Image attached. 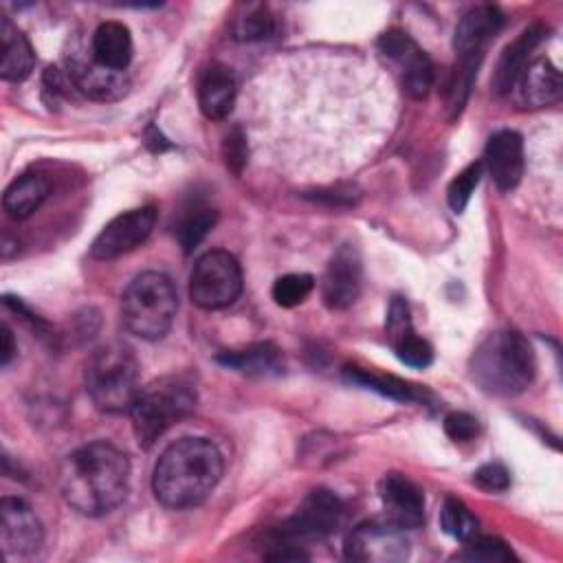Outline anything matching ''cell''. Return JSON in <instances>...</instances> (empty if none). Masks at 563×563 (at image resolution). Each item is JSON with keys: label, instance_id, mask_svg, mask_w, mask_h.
<instances>
[{"label": "cell", "instance_id": "obj_1", "mask_svg": "<svg viewBox=\"0 0 563 563\" xmlns=\"http://www.w3.org/2000/svg\"><path fill=\"white\" fill-rule=\"evenodd\" d=\"M130 462L110 442H90L68 453L59 466V490L70 508L99 517L114 510L128 495Z\"/></svg>", "mask_w": 563, "mask_h": 563}, {"label": "cell", "instance_id": "obj_2", "mask_svg": "<svg viewBox=\"0 0 563 563\" xmlns=\"http://www.w3.org/2000/svg\"><path fill=\"white\" fill-rule=\"evenodd\" d=\"M222 475V455L207 438H180L158 457L152 475L156 499L174 510L205 501Z\"/></svg>", "mask_w": 563, "mask_h": 563}, {"label": "cell", "instance_id": "obj_3", "mask_svg": "<svg viewBox=\"0 0 563 563\" xmlns=\"http://www.w3.org/2000/svg\"><path fill=\"white\" fill-rule=\"evenodd\" d=\"M473 383L490 396H517L526 391L537 372V358L528 339L510 328L490 332L471 356Z\"/></svg>", "mask_w": 563, "mask_h": 563}, {"label": "cell", "instance_id": "obj_4", "mask_svg": "<svg viewBox=\"0 0 563 563\" xmlns=\"http://www.w3.org/2000/svg\"><path fill=\"white\" fill-rule=\"evenodd\" d=\"M176 310V288L158 271L136 275L121 297V321L130 334L143 341L163 339L174 323Z\"/></svg>", "mask_w": 563, "mask_h": 563}, {"label": "cell", "instance_id": "obj_5", "mask_svg": "<svg viewBox=\"0 0 563 563\" xmlns=\"http://www.w3.org/2000/svg\"><path fill=\"white\" fill-rule=\"evenodd\" d=\"M86 389L106 413L130 411L139 394V361L123 343H106L86 365Z\"/></svg>", "mask_w": 563, "mask_h": 563}, {"label": "cell", "instance_id": "obj_6", "mask_svg": "<svg viewBox=\"0 0 563 563\" xmlns=\"http://www.w3.org/2000/svg\"><path fill=\"white\" fill-rule=\"evenodd\" d=\"M196 407L194 387L176 376L141 387L130 409L132 429L143 449H150L167 429Z\"/></svg>", "mask_w": 563, "mask_h": 563}, {"label": "cell", "instance_id": "obj_7", "mask_svg": "<svg viewBox=\"0 0 563 563\" xmlns=\"http://www.w3.org/2000/svg\"><path fill=\"white\" fill-rule=\"evenodd\" d=\"M242 292V268L229 251H209L194 264L189 297L205 310L231 306Z\"/></svg>", "mask_w": 563, "mask_h": 563}, {"label": "cell", "instance_id": "obj_8", "mask_svg": "<svg viewBox=\"0 0 563 563\" xmlns=\"http://www.w3.org/2000/svg\"><path fill=\"white\" fill-rule=\"evenodd\" d=\"M341 499L325 488H317L299 504L297 512L279 526L273 543L297 545L303 541H319L330 537L341 526Z\"/></svg>", "mask_w": 563, "mask_h": 563}, {"label": "cell", "instance_id": "obj_9", "mask_svg": "<svg viewBox=\"0 0 563 563\" xmlns=\"http://www.w3.org/2000/svg\"><path fill=\"white\" fill-rule=\"evenodd\" d=\"M409 554L405 530L391 521L358 523L345 539V556L361 563H396Z\"/></svg>", "mask_w": 563, "mask_h": 563}, {"label": "cell", "instance_id": "obj_10", "mask_svg": "<svg viewBox=\"0 0 563 563\" xmlns=\"http://www.w3.org/2000/svg\"><path fill=\"white\" fill-rule=\"evenodd\" d=\"M378 51L400 66L402 90L411 99H424L433 86V64L424 51L400 29H391L378 37Z\"/></svg>", "mask_w": 563, "mask_h": 563}, {"label": "cell", "instance_id": "obj_11", "mask_svg": "<svg viewBox=\"0 0 563 563\" xmlns=\"http://www.w3.org/2000/svg\"><path fill=\"white\" fill-rule=\"evenodd\" d=\"M156 224V209L141 207L112 218L95 238L90 255L97 260L121 257L141 246Z\"/></svg>", "mask_w": 563, "mask_h": 563}, {"label": "cell", "instance_id": "obj_12", "mask_svg": "<svg viewBox=\"0 0 563 563\" xmlns=\"http://www.w3.org/2000/svg\"><path fill=\"white\" fill-rule=\"evenodd\" d=\"M363 288V264L358 249L343 244L325 266L321 279V297L330 310L350 308Z\"/></svg>", "mask_w": 563, "mask_h": 563}, {"label": "cell", "instance_id": "obj_13", "mask_svg": "<svg viewBox=\"0 0 563 563\" xmlns=\"http://www.w3.org/2000/svg\"><path fill=\"white\" fill-rule=\"evenodd\" d=\"M0 541L7 554H31L44 541L42 523L35 510L20 497L0 501Z\"/></svg>", "mask_w": 563, "mask_h": 563}, {"label": "cell", "instance_id": "obj_14", "mask_svg": "<svg viewBox=\"0 0 563 563\" xmlns=\"http://www.w3.org/2000/svg\"><path fill=\"white\" fill-rule=\"evenodd\" d=\"M66 75L81 95L95 101H117L128 92L125 73L103 66L92 53L73 55L68 59Z\"/></svg>", "mask_w": 563, "mask_h": 563}, {"label": "cell", "instance_id": "obj_15", "mask_svg": "<svg viewBox=\"0 0 563 563\" xmlns=\"http://www.w3.org/2000/svg\"><path fill=\"white\" fill-rule=\"evenodd\" d=\"M482 165L501 191H510L523 176V139L515 130L495 132L484 150Z\"/></svg>", "mask_w": 563, "mask_h": 563}, {"label": "cell", "instance_id": "obj_16", "mask_svg": "<svg viewBox=\"0 0 563 563\" xmlns=\"http://www.w3.org/2000/svg\"><path fill=\"white\" fill-rule=\"evenodd\" d=\"M380 499L387 512V521L402 530L418 528L424 521V497L422 490L405 475L389 473L380 484Z\"/></svg>", "mask_w": 563, "mask_h": 563}, {"label": "cell", "instance_id": "obj_17", "mask_svg": "<svg viewBox=\"0 0 563 563\" xmlns=\"http://www.w3.org/2000/svg\"><path fill=\"white\" fill-rule=\"evenodd\" d=\"M504 15L493 4H477L468 9L455 26L453 46L460 57H482L484 46L499 33Z\"/></svg>", "mask_w": 563, "mask_h": 563}, {"label": "cell", "instance_id": "obj_18", "mask_svg": "<svg viewBox=\"0 0 563 563\" xmlns=\"http://www.w3.org/2000/svg\"><path fill=\"white\" fill-rule=\"evenodd\" d=\"M512 88L517 90V99L521 106L543 108L559 101L563 81L559 68L550 59L537 57L526 64Z\"/></svg>", "mask_w": 563, "mask_h": 563}, {"label": "cell", "instance_id": "obj_19", "mask_svg": "<svg viewBox=\"0 0 563 563\" xmlns=\"http://www.w3.org/2000/svg\"><path fill=\"white\" fill-rule=\"evenodd\" d=\"M238 97L235 75L224 64H211L205 68L198 81V106L211 121H222L231 114Z\"/></svg>", "mask_w": 563, "mask_h": 563}, {"label": "cell", "instance_id": "obj_20", "mask_svg": "<svg viewBox=\"0 0 563 563\" xmlns=\"http://www.w3.org/2000/svg\"><path fill=\"white\" fill-rule=\"evenodd\" d=\"M543 35H545V29L541 24H534L523 33H519V37L504 48L493 77V88L497 95H506L512 90L519 73L526 68L532 51L539 46Z\"/></svg>", "mask_w": 563, "mask_h": 563}, {"label": "cell", "instance_id": "obj_21", "mask_svg": "<svg viewBox=\"0 0 563 563\" xmlns=\"http://www.w3.org/2000/svg\"><path fill=\"white\" fill-rule=\"evenodd\" d=\"M0 77L4 81H22L31 75L35 64V53L26 35L7 18H0Z\"/></svg>", "mask_w": 563, "mask_h": 563}, {"label": "cell", "instance_id": "obj_22", "mask_svg": "<svg viewBox=\"0 0 563 563\" xmlns=\"http://www.w3.org/2000/svg\"><path fill=\"white\" fill-rule=\"evenodd\" d=\"M90 53L112 70L128 68L132 59V35L121 22H101L90 40Z\"/></svg>", "mask_w": 563, "mask_h": 563}, {"label": "cell", "instance_id": "obj_23", "mask_svg": "<svg viewBox=\"0 0 563 563\" xmlns=\"http://www.w3.org/2000/svg\"><path fill=\"white\" fill-rule=\"evenodd\" d=\"M46 196H48V183L37 174H24L7 187L2 196V207L9 213V218L24 220L42 207Z\"/></svg>", "mask_w": 563, "mask_h": 563}, {"label": "cell", "instance_id": "obj_24", "mask_svg": "<svg viewBox=\"0 0 563 563\" xmlns=\"http://www.w3.org/2000/svg\"><path fill=\"white\" fill-rule=\"evenodd\" d=\"M218 361L246 374H271L282 369V354L273 343H255L246 350L224 352L218 356Z\"/></svg>", "mask_w": 563, "mask_h": 563}, {"label": "cell", "instance_id": "obj_25", "mask_svg": "<svg viewBox=\"0 0 563 563\" xmlns=\"http://www.w3.org/2000/svg\"><path fill=\"white\" fill-rule=\"evenodd\" d=\"M345 376L350 383H358L367 389H374L387 398H394V400H405V402H424V398L429 396L424 389H420L418 385H411V383H405L396 376H383V374H372V372H365L361 367H347L345 369Z\"/></svg>", "mask_w": 563, "mask_h": 563}, {"label": "cell", "instance_id": "obj_26", "mask_svg": "<svg viewBox=\"0 0 563 563\" xmlns=\"http://www.w3.org/2000/svg\"><path fill=\"white\" fill-rule=\"evenodd\" d=\"M440 526L442 530L453 537L455 541L468 543L477 537L479 532V523L473 517V512L466 508L464 501L455 499V497H446L440 510Z\"/></svg>", "mask_w": 563, "mask_h": 563}, {"label": "cell", "instance_id": "obj_27", "mask_svg": "<svg viewBox=\"0 0 563 563\" xmlns=\"http://www.w3.org/2000/svg\"><path fill=\"white\" fill-rule=\"evenodd\" d=\"M216 220H218V213L211 207L196 205L194 209H189L180 218V224L176 227V238H178L183 251L191 253L205 240V235L211 231Z\"/></svg>", "mask_w": 563, "mask_h": 563}, {"label": "cell", "instance_id": "obj_28", "mask_svg": "<svg viewBox=\"0 0 563 563\" xmlns=\"http://www.w3.org/2000/svg\"><path fill=\"white\" fill-rule=\"evenodd\" d=\"M314 282L306 273H288L273 284V299L282 308H295L312 292Z\"/></svg>", "mask_w": 563, "mask_h": 563}, {"label": "cell", "instance_id": "obj_29", "mask_svg": "<svg viewBox=\"0 0 563 563\" xmlns=\"http://www.w3.org/2000/svg\"><path fill=\"white\" fill-rule=\"evenodd\" d=\"M233 33L242 42H262L275 33V18L266 7H253L246 15L238 18Z\"/></svg>", "mask_w": 563, "mask_h": 563}, {"label": "cell", "instance_id": "obj_30", "mask_svg": "<svg viewBox=\"0 0 563 563\" xmlns=\"http://www.w3.org/2000/svg\"><path fill=\"white\" fill-rule=\"evenodd\" d=\"M482 174H484V165H482V161H475V163L466 165V167L451 180V185H449V189H446V200H449V207H451L455 213H462V211L466 209V205H468V200H471V196H473V191H475V187H477Z\"/></svg>", "mask_w": 563, "mask_h": 563}, {"label": "cell", "instance_id": "obj_31", "mask_svg": "<svg viewBox=\"0 0 563 563\" xmlns=\"http://www.w3.org/2000/svg\"><path fill=\"white\" fill-rule=\"evenodd\" d=\"M464 561H486V563H506L512 561V550L495 537H475L466 543V550L460 554Z\"/></svg>", "mask_w": 563, "mask_h": 563}, {"label": "cell", "instance_id": "obj_32", "mask_svg": "<svg viewBox=\"0 0 563 563\" xmlns=\"http://www.w3.org/2000/svg\"><path fill=\"white\" fill-rule=\"evenodd\" d=\"M391 347H394L396 356H398L405 365H409V367H420V369H422V367L431 365V361H433V350H431V345H429L422 336H418L416 330H411V332H407L405 336H400L398 341H394Z\"/></svg>", "mask_w": 563, "mask_h": 563}, {"label": "cell", "instance_id": "obj_33", "mask_svg": "<svg viewBox=\"0 0 563 563\" xmlns=\"http://www.w3.org/2000/svg\"><path fill=\"white\" fill-rule=\"evenodd\" d=\"M387 339L389 343L398 341L400 336H405L407 332L413 330L411 325V317H409V306L402 297H394L391 303H389V310H387Z\"/></svg>", "mask_w": 563, "mask_h": 563}, {"label": "cell", "instance_id": "obj_34", "mask_svg": "<svg viewBox=\"0 0 563 563\" xmlns=\"http://www.w3.org/2000/svg\"><path fill=\"white\" fill-rule=\"evenodd\" d=\"M222 156L229 169H233L235 174L242 172V167L246 165V134L242 128H233L222 143Z\"/></svg>", "mask_w": 563, "mask_h": 563}, {"label": "cell", "instance_id": "obj_35", "mask_svg": "<svg viewBox=\"0 0 563 563\" xmlns=\"http://www.w3.org/2000/svg\"><path fill=\"white\" fill-rule=\"evenodd\" d=\"M444 431L453 442H468L479 433V422L471 413L453 411L444 418Z\"/></svg>", "mask_w": 563, "mask_h": 563}, {"label": "cell", "instance_id": "obj_36", "mask_svg": "<svg viewBox=\"0 0 563 563\" xmlns=\"http://www.w3.org/2000/svg\"><path fill=\"white\" fill-rule=\"evenodd\" d=\"M475 484L488 493H504L510 486V475L501 464H484L475 471Z\"/></svg>", "mask_w": 563, "mask_h": 563}, {"label": "cell", "instance_id": "obj_37", "mask_svg": "<svg viewBox=\"0 0 563 563\" xmlns=\"http://www.w3.org/2000/svg\"><path fill=\"white\" fill-rule=\"evenodd\" d=\"M15 356V343H13V334L9 330V325L2 323L0 328V365L7 367L11 363V358Z\"/></svg>", "mask_w": 563, "mask_h": 563}]
</instances>
